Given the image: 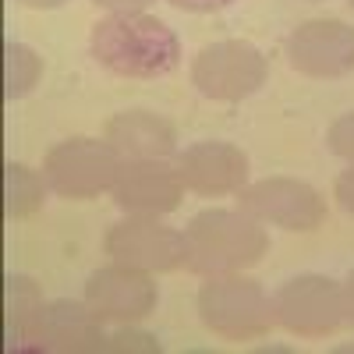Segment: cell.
Listing matches in <instances>:
<instances>
[{
    "mask_svg": "<svg viewBox=\"0 0 354 354\" xmlns=\"http://www.w3.org/2000/svg\"><path fill=\"white\" fill-rule=\"evenodd\" d=\"M93 57L121 78H163L181 61V43L160 18L113 11L93 25Z\"/></svg>",
    "mask_w": 354,
    "mask_h": 354,
    "instance_id": "obj_1",
    "label": "cell"
},
{
    "mask_svg": "<svg viewBox=\"0 0 354 354\" xmlns=\"http://www.w3.org/2000/svg\"><path fill=\"white\" fill-rule=\"evenodd\" d=\"M124 156L103 138H68L57 142L43 160V177L50 188L64 198H96L103 192H113V181L121 174Z\"/></svg>",
    "mask_w": 354,
    "mask_h": 354,
    "instance_id": "obj_4",
    "label": "cell"
},
{
    "mask_svg": "<svg viewBox=\"0 0 354 354\" xmlns=\"http://www.w3.org/2000/svg\"><path fill=\"white\" fill-rule=\"evenodd\" d=\"M238 195H241V209L270 227L315 230L326 220V198L312 185L294 181V177H266V181L241 188Z\"/></svg>",
    "mask_w": 354,
    "mask_h": 354,
    "instance_id": "obj_8",
    "label": "cell"
},
{
    "mask_svg": "<svg viewBox=\"0 0 354 354\" xmlns=\"http://www.w3.org/2000/svg\"><path fill=\"white\" fill-rule=\"evenodd\" d=\"M287 61L308 78H344L354 71V25L340 18L301 21L287 36Z\"/></svg>",
    "mask_w": 354,
    "mask_h": 354,
    "instance_id": "obj_9",
    "label": "cell"
},
{
    "mask_svg": "<svg viewBox=\"0 0 354 354\" xmlns=\"http://www.w3.org/2000/svg\"><path fill=\"white\" fill-rule=\"evenodd\" d=\"M160 301V290L149 273L131 270V266H103L85 283V305L103 322H138Z\"/></svg>",
    "mask_w": 354,
    "mask_h": 354,
    "instance_id": "obj_11",
    "label": "cell"
},
{
    "mask_svg": "<svg viewBox=\"0 0 354 354\" xmlns=\"http://www.w3.org/2000/svg\"><path fill=\"white\" fill-rule=\"evenodd\" d=\"M103 248L113 262L131 266V270H142V273H174L188 259L185 234L156 223V216H128L121 223H113L106 230Z\"/></svg>",
    "mask_w": 354,
    "mask_h": 354,
    "instance_id": "obj_7",
    "label": "cell"
},
{
    "mask_svg": "<svg viewBox=\"0 0 354 354\" xmlns=\"http://www.w3.org/2000/svg\"><path fill=\"white\" fill-rule=\"evenodd\" d=\"M185 266L198 277L241 273L270 252V238L245 209H202L185 227Z\"/></svg>",
    "mask_w": 354,
    "mask_h": 354,
    "instance_id": "obj_2",
    "label": "cell"
},
{
    "mask_svg": "<svg viewBox=\"0 0 354 354\" xmlns=\"http://www.w3.org/2000/svg\"><path fill=\"white\" fill-rule=\"evenodd\" d=\"M39 75H43V57L32 46L8 39L4 43V100L25 96L39 82Z\"/></svg>",
    "mask_w": 354,
    "mask_h": 354,
    "instance_id": "obj_17",
    "label": "cell"
},
{
    "mask_svg": "<svg viewBox=\"0 0 354 354\" xmlns=\"http://www.w3.org/2000/svg\"><path fill=\"white\" fill-rule=\"evenodd\" d=\"M198 319L213 337L248 344L262 340L273 330L277 308L273 298L262 290V283L238 273H223L205 277V283L198 287Z\"/></svg>",
    "mask_w": 354,
    "mask_h": 354,
    "instance_id": "obj_3",
    "label": "cell"
},
{
    "mask_svg": "<svg viewBox=\"0 0 354 354\" xmlns=\"http://www.w3.org/2000/svg\"><path fill=\"white\" fill-rule=\"evenodd\" d=\"M106 354H160V340L153 333H142V330H117L113 337H106L103 344Z\"/></svg>",
    "mask_w": 354,
    "mask_h": 354,
    "instance_id": "obj_18",
    "label": "cell"
},
{
    "mask_svg": "<svg viewBox=\"0 0 354 354\" xmlns=\"http://www.w3.org/2000/svg\"><path fill=\"white\" fill-rule=\"evenodd\" d=\"M124 160H167L177 149V131L170 121L149 110H124L106 121L103 135Z\"/></svg>",
    "mask_w": 354,
    "mask_h": 354,
    "instance_id": "obj_14",
    "label": "cell"
},
{
    "mask_svg": "<svg viewBox=\"0 0 354 354\" xmlns=\"http://www.w3.org/2000/svg\"><path fill=\"white\" fill-rule=\"evenodd\" d=\"M351 4H354V0H351Z\"/></svg>",
    "mask_w": 354,
    "mask_h": 354,
    "instance_id": "obj_25",
    "label": "cell"
},
{
    "mask_svg": "<svg viewBox=\"0 0 354 354\" xmlns=\"http://www.w3.org/2000/svg\"><path fill=\"white\" fill-rule=\"evenodd\" d=\"M333 195H337V202H340V209L344 213H351L354 216V163L337 177V188H333Z\"/></svg>",
    "mask_w": 354,
    "mask_h": 354,
    "instance_id": "obj_20",
    "label": "cell"
},
{
    "mask_svg": "<svg viewBox=\"0 0 354 354\" xmlns=\"http://www.w3.org/2000/svg\"><path fill=\"white\" fill-rule=\"evenodd\" d=\"M39 308H43V294H39L36 280L11 273L4 280V340H8V351H21L25 333L36 322Z\"/></svg>",
    "mask_w": 354,
    "mask_h": 354,
    "instance_id": "obj_15",
    "label": "cell"
},
{
    "mask_svg": "<svg viewBox=\"0 0 354 354\" xmlns=\"http://www.w3.org/2000/svg\"><path fill=\"white\" fill-rule=\"evenodd\" d=\"M170 4L181 11H220V8H230L234 0H170Z\"/></svg>",
    "mask_w": 354,
    "mask_h": 354,
    "instance_id": "obj_21",
    "label": "cell"
},
{
    "mask_svg": "<svg viewBox=\"0 0 354 354\" xmlns=\"http://www.w3.org/2000/svg\"><path fill=\"white\" fill-rule=\"evenodd\" d=\"M273 308H277V322L287 333L308 337V340L330 337L347 322L344 287L330 277H319V273L287 280L277 290Z\"/></svg>",
    "mask_w": 354,
    "mask_h": 354,
    "instance_id": "obj_6",
    "label": "cell"
},
{
    "mask_svg": "<svg viewBox=\"0 0 354 354\" xmlns=\"http://www.w3.org/2000/svg\"><path fill=\"white\" fill-rule=\"evenodd\" d=\"M344 305H347V322L354 326V270H351V277L344 283Z\"/></svg>",
    "mask_w": 354,
    "mask_h": 354,
    "instance_id": "obj_23",
    "label": "cell"
},
{
    "mask_svg": "<svg viewBox=\"0 0 354 354\" xmlns=\"http://www.w3.org/2000/svg\"><path fill=\"white\" fill-rule=\"evenodd\" d=\"M185 181L167 160H124L113 181V202L131 216H163L181 205Z\"/></svg>",
    "mask_w": 354,
    "mask_h": 354,
    "instance_id": "obj_12",
    "label": "cell"
},
{
    "mask_svg": "<svg viewBox=\"0 0 354 354\" xmlns=\"http://www.w3.org/2000/svg\"><path fill=\"white\" fill-rule=\"evenodd\" d=\"M46 185L50 181H43L25 163H4V216L8 220L32 216L46 198Z\"/></svg>",
    "mask_w": 354,
    "mask_h": 354,
    "instance_id": "obj_16",
    "label": "cell"
},
{
    "mask_svg": "<svg viewBox=\"0 0 354 354\" xmlns=\"http://www.w3.org/2000/svg\"><path fill=\"white\" fill-rule=\"evenodd\" d=\"M25 8H64L68 0H21Z\"/></svg>",
    "mask_w": 354,
    "mask_h": 354,
    "instance_id": "obj_24",
    "label": "cell"
},
{
    "mask_svg": "<svg viewBox=\"0 0 354 354\" xmlns=\"http://www.w3.org/2000/svg\"><path fill=\"white\" fill-rule=\"evenodd\" d=\"M93 4L110 8V11H138V8L149 4V0H93Z\"/></svg>",
    "mask_w": 354,
    "mask_h": 354,
    "instance_id": "obj_22",
    "label": "cell"
},
{
    "mask_svg": "<svg viewBox=\"0 0 354 354\" xmlns=\"http://www.w3.org/2000/svg\"><path fill=\"white\" fill-rule=\"evenodd\" d=\"M177 174L195 195H234L248 181V156L230 142H195L177 156Z\"/></svg>",
    "mask_w": 354,
    "mask_h": 354,
    "instance_id": "obj_13",
    "label": "cell"
},
{
    "mask_svg": "<svg viewBox=\"0 0 354 354\" xmlns=\"http://www.w3.org/2000/svg\"><path fill=\"white\" fill-rule=\"evenodd\" d=\"M103 319L88 305L75 301H53L43 305L36 322L28 326L21 351H36V354H93L103 351Z\"/></svg>",
    "mask_w": 354,
    "mask_h": 354,
    "instance_id": "obj_10",
    "label": "cell"
},
{
    "mask_svg": "<svg viewBox=\"0 0 354 354\" xmlns=\"http://www.w3.org/2000/svg\"><path fill=\"white\" fill-rule=\"evenodd\" d=\"M270 64L266 57L245 39H220L202 46L192 64V85L205 100L238 103L266 85Z\"/></svg>",
    "mask_w": 354,
    "mask_h": 354,
    "instance_id": "obj_5",
    "label": "cell"
},
{
    "mask_svg": "<svg viewBox=\"0 0 354 354\" xmlns=\"http://www.w3.org/2000/svg\"><path fill=\"white\" fill-rule=\"evenodd\" d=\"M326 142H330V149L337 156H344V160L354 163V113L337 117V121L330 124V131H326Z\"/></svg>",
    "mask_w": 354,
    "mask_h": 354,
    "instance_id": "obj_19",
    "label": "cell"
}]
</instances>
